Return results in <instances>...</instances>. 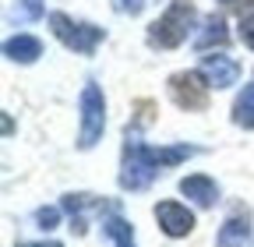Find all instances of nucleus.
<instances>
[{
  "mask_svg": "<svg viewBox=\"0 0 254 247\" xmlns=\"http://www.w3.org/2000/svg\"><path fill=\"white\" fill-rule=\"evenodd\" d=\"M198 148L190 145H170V148H148L145 141H138V134L127 131L124 141V163H120V187L124 191H145L148 184L159 177V170L177 166L184 159H190Z\"/></svg>",
  "mask_w": 254,
  "mask_h": 247,
  "instance_id": "obj_1",
  "label": "nucleus"
},
{
  "mask_svg": "<svg viewBox=\"0 0 254 247\" xmlns=\"http://www.w3.org/2000/svg\"><path fill=\"white\" fill-rule=\"evenodd\" d=\"M194 4L190 0H173L166 7L163 18H155L148 25V46H159V50H173L187 39V32L194 28Z\"/></svg>",
  "mask_w": 254,
  "mask_h": 247,
  "instance_id": "obj_2",
  "label": "nucleus"
},
{
  "mask_svg": "<svg viewBox=\"0 0 254 247\" xmlns=\"http://www.w3.org/2000/svg\"><path fill=\"white\" fill-rule=\"evenodd\" d=\"M78 110H81V134H78V145H81V148H92L95 141L103 138V131H106V99H103V88L88 81V85L81 88Z\"/></svg>",
  "mask_w": 254,
  "mask_h": 247,
  "instance_id": "obj_3",
  "label": "nucleus"
},
{
  "mask_svg": "<svg viewBox=\"0 0 254 247\" xmlns=\"http://www.w3.org/2000/svg\"><path fill=\"white\" fill-rule=\"evenodd\" d=\"M50 25H53L57 39L67 50H74V53H95V46H99L103 36H106L103 28H95L88 21H74L67 14H50Z\"/></svg>",
  "mask_w": 254,
  "mask_h": 247,
  "instance_id": "obj_4",
  "label": "nucleus"
},
{
  "mask_svg": "<svg viewBox=\"0 0 254 247\" xmlns=\"http://www.w3.org/2000/svg\"><path fill=\"white\" fill-rule=\"evenodd\" d=\"M208 81L201 71H187V74H173L170 78V96L177 99V106L184 110H205L208 103Z\"/></svg>",
  "mask_w": 254,
  "mask_h": 247,
  "instance_id": "obj_5",
  "label": "nucleus"
},
{
  "mask_svg": "<svg viewBox=\"0 0 254 247\" xmlns=\"http://www.w3.org/2000/svg\"><path fill=\"white\" fill-rule=\"evenodd\" d=\"M155 219H159V226H163L166 237H187L194 230V212L187 205H180V201H159L155 205Z\"/></svg>",
  "mask_w": 254,
  "mask_h": 247,
  "instance_id": "obj_6",
  "label": "nucleus"
},
{
  "mask_svg": "<svg viewBox=\"0 0 254 247\" xmlns=\"http://www.w3.org/2000/svg\"><path fill=\"white\" fill-rule=\"evenodd\" d=\"M198 71L205 74V81H208L212 88H230V85H237V78H240V64H237L233 57H226V53L205 57Z\"/></svg>",
  "mask_w": 254,
  "mask_h": 247,
  "instance_id": "obj_7",
  "label": "nucleus"
},
{
  "mask_svg": "<svg viewBox=\"0 0 254 247\" xmlns=\"http://www.w3.org/2000/svg\"><path fill=\"white\" fill-rule=\"evenodd\" d=\"M180 194H187L190 201L201 205V208H212V205L219 201V187H215V180H208V177H201V173L184 177V180H180Z\"/></svg>",
  "mask_w": 254,
  "mask_h": 247,
  "instance_id": "obj_8",
  "label": "nucleus"
},
{
  "mask_svg": "<svg viewBox=\"0 0 254 247\" xmlns=\"http://www.w3.org/2000/svg\"><path fill=\"white\" fill-rule=\"evenodd\" d=\"M251 237H254L251 219L237 212V215H230V219L222 223V230H219V247H251Z\"/></svg>",
  "mask_w": 254,
  "mask_h": 247,
  "instance_id": "obj_9",
  "label": "nucleus"
},
{
  "mask_svg": "<svg viewBox=\"0 0 254 247\" xmlns=\"http://www.w3.org/2000/svg\"><path fill=\"white\" fill-rule=\"evenodd\" d=\"M60 208L71 215V230H74V233H85V215H88L92 208H103V205L95 201L92 194H64Z\"/></svg>",
  "mask_w": 254,
  "mask_h": 247,
  "instance_id": "obj_10",
  "label": "nucleus"
},
{
  "mask_svg": "<svg viewBox=\"0 0 254 247\" xmlns=\"http://www.w3.org/2000/svg\"><path fill=\"white\" fill-rule=\"evenodd\" d=\"M4 53L11 60H18V64H32L36 57H43V43L36 36H14V39L4 43Z\"/></svg>",
  "mask_w": 254,
  "mask_h": 247,
  "instance_id": "obj_11",
  "label": "nucleus"
},
{
  "mask_svg": "<svg viewBox=\"0 0 254 247\" xmlns=\"http://www.w3.org/2000/svg\"><path fill=\"white\" fill-rule=\"evenodd\" d=\"M233 124H237V127L254 131V81L244 85V92H240L237 103H233Z\"/></svg>",
  "mask_w": 254,
  "mask_h": 247,
  "instance_id": "obj_12",
  "label": "nucleus"
},
{
  "mask_svg": "<svg viewBox=\"0 0 254 247\" xmlns=\"http://www.w3.org/2000/svg\"><path fill=\"white\" fill-rule=\"evenodd\" d=\"M230 43V32H226V21L222 18H208L205 21V32L194 39L198 50H212V46H226Z\"/></svg>",
  "mask_w": 254,
  "mask_h": 247,
  "instance_id": "obj_13",
  "label": "nucleus"
},
{
  "mask_svg": "<svg viewBox=\"0 0 254 247\" xmlns=\"http://www.w3.org/2000/svg\"><path fill=\"white\" fill-rule=\"evenodd\" d=\"M106 237L117 244V247H134V233H131V223H124L120 215H110L106 219Z\"/></svg>",
  "mask_w": 254,
  "mask_h": 247,
  "instance_id": "obj_14",
  "label": "nucleus"
},
{
  "mask_svg": "<svg viewBox=\"0 0 254 247\" xmlns=\"http://www.w3.org/2000/svg\"><path fill=\"white\" fill-rule=\"evenodd\" d=\"M36 223H39L43 230H53V226L60 223V208H39V212H36Z\"/></svg>",
  "mask_w": 254,
  "mask_h": 247,
  "instance_id": "obj_15",
  "label": "nucleus"
},
{
  "mask_svg": "<svg viewBox=\"0 0 254 247\" xmlns=\"http://www.w3.org/2000/svg\"><path fill=\"white\" fill-rule=\"evenodd\" d=\"M145 4H148V0H113V7H117L120 14H138Z\"/></svg>",
  "mask_w": 254,
  "mask_h": 247,
  "instance_id": "obj_16",
  "label": "nucleus"
},
{
  "mask_svg": "<svg viewBox=\"0 0 254 247\" xmlns=\"http://www.w3.org/2000/svg\"><path fill=\"white\" fill-rule=\"evenodd\" d=\"M240 39H244V43L254 50V14H247V18L240 21Z\"/></svg>",
  "mask_w": 254,
  "mask_h": 247,
  "instance_id": "obj_17",
  "label": "nucleus"
},
{
  "mask_svg": "<svg viewBox=\"0 0 254 247\" xmlns=\"http://www.w3.org/2000/svg\"><path fill=\"white\" fill-rule=\"evenodd\" d=\"M21 11H25V18H39L43 14V0H21Z\"/></svg>",
  "mask_w": 254,
  "mask_h": 247,
  "instance_id": "obj_18",
  "label": "nucleus"
},
{
  "mask_svg": "<svg viewBox=\"0 0 254 247\" xmlns=\"http://www.w3.org/2000/svg\"><path fill=\"white\" fill-rule=\"evenodd\" d=\"M18 247H64V244H57V240H39V244H18Z\"/></svg>",
  "mask_w": 254,
  "mask_h": 247,
  "instance_id": "obj_19",
  "label": "nucleus"
}]
</instances>
